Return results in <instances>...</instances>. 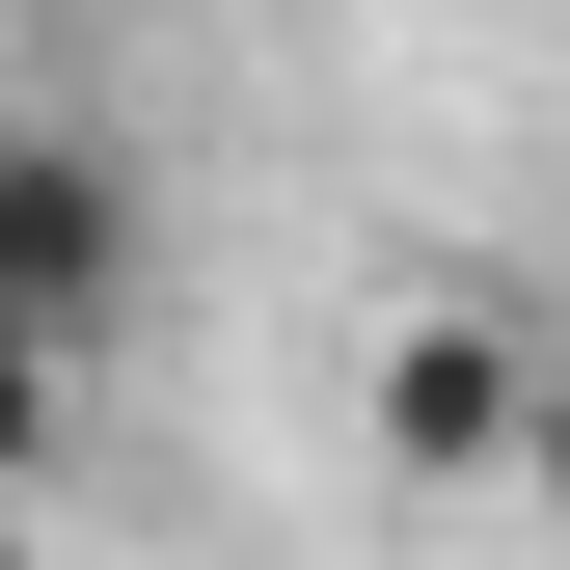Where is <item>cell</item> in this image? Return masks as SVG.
Masks as SVG:
<instances>
[{
  "mask_svg": "<svg viewBox=\"0 0 570 570\" xmlns=\"http://www.w3.org/2000/svg\"><path fill=\"white\" fill-rule=\"evenodd\" d=\"M543 381H570V353L517 299H407L381 353H353V435H381V489H517L543 462Z\"/></svg>",
  "mask_w": 570,
  "mask_h": 570,
  "instance_id": "obj_1",
  "label": "cell"
},
{
  "mask_svg": "<svg viewBox=\"0 0 570 570\" xmlns=\"http://www.w3.org/2000/svg\"><path fill=\"white\" fill-rule=\"evenodd\" d=\"M109 299H136V190H109V136H0V353H28V407H82Z\"/></svg>",
  "mask_w": 570,
  "mask_h": 570,
  "instance_id": "obj_2",
  "label": "cell"
},
{
  "mask_svg": "<svg viewBox=\"0 0 570 570\" xmlns=\"http://www.w3.org/2000/svg\"><path fill=\"white\" fill-rule=\"evenodd\" d=\"M517 489H543V517H570V381H543V462H517Z\"/></svg>",
  "mask_w": 570,
  "mask_h": 570,
  "instance_id": "obj_3",
  "label": "cell"
}]
</instances>
